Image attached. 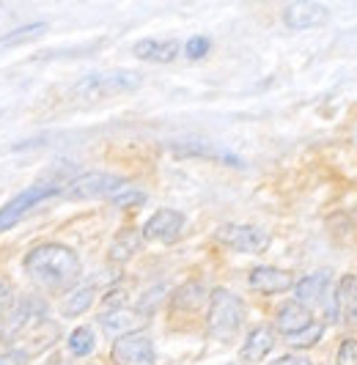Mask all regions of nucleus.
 <instances>
[{
	"instance_id": "f257e3e1",
	"label": "nucleus",
	"mask_w": 357,
	"mask_h": 365,
	"mask_svg": "<svg viewBox=\"0 0 357 365\" xmlns=\"http://www.w3.org/2000/svg\"><path fill=\"white\" fill-rule=\"evenodd\" d=\"M28 277L47 292H66L80 277V258L66 245H39L22 261Z\"/></svg>"
},
{
	"instance_id": "f03ea898",
	"label": "nucleus",
	"mask_w": 357,
	"mask_h": 365,
	"mask_svg": "<svg viewBox=\"0 0 357 365\" xmlns=\"http://www.w3.org/2000/svg\"><path fill=\"white\" fill-rule=\"evenodd\" d=\"M143 86V77L138 72H129V69H119V72H94L86 74L74 83L71 93L77 99H86V102H96V99H110V96H119V93L138 91Z\"/></svg>"
},
{
	"instance_id": "7ed1b4c3",
	"label": "nucleus",
	"mask_w": 357,
	"mask_h": 365,
	"mask_svg": "<svg viewBox=\"0 0 357 365\" xmlns=\"http://www.w3.org/2000/svg\"><path fill=\"white\" fill-rule=\"evenodd\" d=\"M245 322V302L231 294L228 289H214L209 297V316H206V329L214 341H231Z\"/></svg>"
},
{
	"instance_id": "20e7f679",
	"label": "nucleus",
	"mask_w": 357,
	"mask_h": 365,
	"mask_svg": "<svg viewBox=\"0 0 357 365\" xmlns=\"http://www.w3.org/2000/svg\"><path fill=\"white\" fill-rule=\"evenodd\" d=\"M69 182L71 179L53 176L50 182H36V184H31L25 192H19L17 198H11V201L0 209V234L9 231V228H14L19 220L25 217V215H28L34 206H39L41 201H47V198H53V195H61Z\"/></svg>"
},
{
	"instance_id": "39448f33",
	"label": "nucleus",
	"mask_w": 357,
	"mask_h": 365,
	"mask_svg": "<svg viewBox=\"0 0 357 365\" xmlns=\"http://www.w3.org/2000/svg\"><path fill=\"white\" fill-rule=\"evenodd\" d=\"M124 179L121 176H113V173H105V170H91V173H80L74 176L66 190L61 192L64 198L69 201H94V198H110L116 190L124 187Z\"/></svg>"
},
{
	"instance_id": "423d86ee",
	"label": "nucleus",
	"mask_w": 357,
	"mask_h": 365,
	"mask_svg": "<svg viewBox=\"0 0 357 365\" xmlns=\"http://www.w3.org/2000/svg\"><path fill=\"white\" fill-rule=\"evenodd\" d=\"M214 239L220 245L236 250V253H264L269 247V242H272L267 228H261V225H236V222L220 225Z\"/></svg>"
},
{
	"instance_id": "0eeeda50",
	"label": "nucleus",
	"mask_w": 357,
	"mask_h": 365,
	"mask_svg": "<svg viewBox=\"0 0 357 365\" xmlns=\"http://www.w3.org/2000/svg\"><path fill=\"white\" fill-rule=\"evenodd\" d=\"M110 357H113L116 365H154L157 363L154 344H151V338H149L146 332H141V329L119 335V338L113 341Z\"/></svg>"
},
{
	"instance_id": "6e6552de",
	"label": "nucleus",
	"mask_w": 357,
	"mask_h": 365,
	"mask_svg": "<svg viewBox=\"0 0 357 365\" xmlns=\"http://www.w3.org/2000/svg\"><path fill=\"white\" fill-rule=\"evenodd\" d=\"M143 242H162L171 245L184 234V215L176 209H160L151 217L146 220L143 225Z\"/></svg>"
},
{
	"instance_id": "1a4fd4ad",
	"label": "nucleus",
	"mask_w": 357,
	"mask_h": 365,
	"mask_svg": "<svg viewBox=\"0 0 357 365\" xmlns=\"http://www.w3.org/2000/svg\"><path fill=\"white\" fill-rule=\"evenodd\" d=\"M330 319L343 327L357 324V274H343L333 292V305H330Z\"/></svg>"
},
{
	"instance_id": "9d476101",
	"label": "nucleus",
	"mask_w": 357,
	"mask_h": 365,
	"mask_svg": "<svg viewBox=\"0 0 357 365\" xmlns=\"http://www.w3.org/2000/svg\"><path fill=\"white\" fill-rule=\"evenodd\" d=\"M330 19L327 6H321L316 0H294L288 3L283 11V25L288 31H308V28H319Z\"/></svg>"
},
{
	"instance_id": "9b49d317",
	"label": "nucleus",
	"mask_w": 357,
	"mask_h": 365,
	"mask_svg": "<svg viewBox=\"0 0 357 365\" xmlns=\"http://www.w3.org/2000/svg\"><path fill=\"white\" fill-rule=\"evenodd\" d=\"M248 283L253 292L272 297V294H283L294 289V274L278 269V267H256V269H250Z\"/></svg>"
},
{
	"instance_id": "f8f14e48",
	"label": "nucleus",
	"mask_w": 357,
	"mask_h": 365,
	"mask_svg": "<svg viewBox=\"0 0 357 365\" xmlns=\"http://www.w3.org/2000/svg\"><path fill=\"white\" fill-rule=\"evenodd\" d=\"M141 324H143V313L129 311L126 305L107 308V311L99 316V327L105 329L107 335H113V338L126 335V332H135V329H141Z\"/></svg>"
},
{
	"instance_id": "ddd939ff",
	"label": "nucleus",
	"mask_w": 357,
	"mask_h": 365,
	"mask_svg": "<svg viewBox=\"0 0 357 365\" xmlns=\"http://www.w3.org/2000/svg\"><path fill=\"white\" fill-rule=\"evenodd\" d=\"M132 53L141 61H149V63H171L181 53V44L176 38H141L132 47Z\"/></svg>"
},
{
	"instance_id": "4468645a",
	"label": "nucleus",
	"mask_w": 357,
	"mask_h": 365,
	"mask_svg": "<svg viewBox=\"0 0 357 365\" xmlns=\"http://www.w3.org/2000/svg\"><path fill=\"white\" fill-rule=\"evenodd\" d=\"M327 289H330V269H319V272L305 274L303 280L294 283V299L303 302L305 308H311L324 299Z\"/></svg>"
},
{
	"instance_id": "2eb2a0df",
	"label": "nucleus",
	"mask_w": 357,
	"mask_h": 365,
	"mask_svg": "<svg viewBox=\"0 0 357 365\" xmlns=\"http://www.w3.org/2000/svg\"><path fill=\"white\" fill-rule=\"evenodd\" d=\"M272 349H275V329L256 327L248 332L245 344L239 349V357H242V363H258V360L267 357Z\"/></svg>"
},
{
	"instance_id": "dca6fc26",
	"label": "nucleus",
	"mask_w": 357,
	"mask_h": 365,
	"mask_svg": "<svg viewBox=\"0 0 357 365\" xmlns=\"http://www.w3.org/2000/svg\"><path fill=\"white\" fill-rule=\"evenodd\" d=\"M174 154H181V157H206V160H217V163L226 165H242L239 157H233L231 151L220 146H212V143H203V140H184V143H174L171 146Z\"/></svg>"
},
{
	"instance_id": "f3484780",
	"label": "nucleus",
	"mask_w": 357,
	"mask_h": 365,
	"mask_svg": "<svg viewBox=\"0 0 357 365\" xmlns=\"http://www.w3.org/2000/svg\"><path fill=\"white\" fill-rule=\"evenodd\" d=\"M311 322H313L311 308H305L303 302H297V299L281 305V311L275 316V324H278V329H281L283 335H291V332H297V329L308 327Z\"/></svg>"
},
{
	"instance_id": "a211bd4d",
	"label": "nucleus",
	"mask_w": 357,
	"mask_h": 365,
	"mask_svg": "<svg viewBox=\"0 0 357 365\" xmlns=\"http://www.w3.org/2000/svg\"><path fill=\"white\" fill-rule=\"evenodd\" d=\"M141 245H143L141 231L138 228H124V231H119L116 239L110 242V253L107 256H110L113 264H126L129 258L141 250Z\"/></svg>"
},
{
	"instance_id": "6ab92c4d",
	"label": "nucleus",
	"mask_w": 357,
	"mask_h": 365,
	"mask_svg": "<svg viewBox=\"0 0 357 365\" xmlns=\"http://www.w3.org/2000/svg\"><path fill=\"white\" fill-rule=\"evenodd\" d=\"M94 299H96V289H94V286H80V289H71V292L66 294V299L61 302V313H64L66 319L83 316V313L94 305Z\"/></svg>"
},
{
	"instance_id": "aec40b11",
	"label": "nucleus",
	"mask_w": 357,
	"mask_h": 365,
	"mask_svg": "<svg viewBox=\"0 0 357 365\" xmlns=\"http://www.w3.org/2000/svg\"><path fill=\"white\" fill-rule=\"evenodd\" d=\"M47 34V22H34V25H22L17 31H9L0 36V50H11V47H19L25 41H34V38L44 36Z\"/></svg>"
},
{
	"instance_id": "412c9836",
	"label": "nucleus",
	"mask_w": 357,
	"mask_h": 365,
	"mask_svg": "<svg viewBox=\"0 0 357 365\" xmlns=\"http://www.w3.org/2000/svg\"><path fill=\"white\" fill-rule=\"evenodd\" d=\"M321 335H324V324H319V322H311L308 327L297 329V332H291V335H286L283 341L291 349H311V346H316V344H319Z\"/></svg>"
},
{
	"instance_id": "4be33fe9",
	"label": "nucleus",
	"mask_w": 357,
	"mask_h": 365,
	"mask_svg": "<svg viewBox=\"0 0 357 365\" xmlns=\"http://www.w3.org/2000/svg\"><path fill=\"white\" fill-rule=\"evenodd\" d=\"M206 299V289L201 283H187L174 294V308H184V311H193L201 302Z\"/></svg>"
},
{
	"instance_id": "5701e85b",
	"label": "nucleus",
	"mask_w": 357,
	"mask_h": 365,
	"mask_svg": "<svg viewBox=\"0 0 357 365\" xmlns=\"http://www.w3.org/2000/svg\"><path fill=\"white\" fill-rule=\"evenodd\" d=\"M107 201L113 203V206H119V209H135V206H143V203H146V192L126 182L124 187H121V190H116Z\"/></svg>"
},
{
	"instance_id": "b1692460",
	"label": "nucleus",
	"mask_w": 357,
	"mask_h": 365,
	"mask_svg": "<svg viewBox=\"0 0 357 365\" xmlns=\"http://www.w3.org/2000/svg\"><path fill=\"white\" fill-rule=\"evenodd\" d=\"M96 346V338H94V329L89 327H77L69 335V351L74 357H89Z\"/></svg>"
},
{
	"instance_id": "393cba45",
	"label": "nucleus",
	"mask_w": 357,
	"mask_h": 365,
	"mask_svg": "<svg viewBox=\"0 0 357 365\" xmlns=\"http://www.w3.org/2000/svg\"><path fill=\"white\" fill-rule=\"evenodd\" d=\"M209 50H212V41H209L206 36H193L187 44H184V55H187L190 61H201Z\"/></svg>"
},
{
	"instance_id": "a878e982",
	"label": "nucleus",
	"mask_w": 357,
	"mask_h": 365,
	"mask_svg": "<svg viewBox=\"0 0 357 365\" xmlns=\"http://www.w3.org/2000/svg\"><path fill=\"white\" fill-rule=\"evenodd\" d=\"M336 365H357V341L355 338L341 341L338 354H336Z\"/></svg>"
},
{
	"instance_id": "bb28decb",
	"label": "nucleus",
	"mask_w": 357,
	"mask_h": 365,
	"mask_svg": "<svg viewBox=\"0 0 357 365\" xmlns=\"http://www.w3.org/2000/svg\"><path fill=\"white\" fill-rule=\"evenodd\" d=\"M11 302H14V289L6 277H0V316L6 311H11Z\"/></svg>"
},
{
	"instance_id": "cd10ccee",
	"label": "nucleus",
	"mask_w": 357,
	"mask_h": 365,
	"mask_svg": "<svg viewBox=\"0 0 357 365\" xmlns=\"http://www.w3.org/2000/svg\"><path fill=\"white\" fill-rule=\"evenodd\" d=\"M269 365H313L305 354H281L278 360H272Z\"/></svg>"
},
{
	"instance_id": "c85d7f7f",
	"label": "nucleus",
	"mask_w": 357,
	"mask_h": 365,
	"mask_svg": "<svg viewBox=\"0 0 357 365\" xmlns=\"http://www.w3.org/2000/svg\"><path fill=\"white\" fill-rule=\"evenodd\" d=\"M25 360V351H9V354H0V365H22Z\"/></svg>"
}]
</instances>
